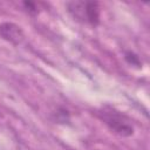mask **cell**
I'll return each mask as SVG.
<instances>
[{"instance_id": "1", "label": "cell", "mask_w": 150, "mask_h": 150, "mask_svg": "<svg viewBox=\"0 0 150 150\" xmlns=\"http://www.w3.org/2000/svg\"><path fill=\"white\" fill-rule=\"evenodd\" d=\"M68 12L74 19L90 25H96L100 20V7L93 1H70L67 4Z\"/></svg>"}, {"instance_id": "2", "label": "cell", "mask_w": 150, "mask_h": 150, "mask_svg": "<svg viewBox=\"0 0 150 150\" xmlns=\"http://www.w3.org/2000/svg\"><path fill=\"white\" fill-rule=\"evenodd\" d=\"M103 120L114 132L121 136H130L134 132V128L129 120L116 111H103Z\"/></svg>"}, {"instance_id": "3", "label": "cell", "mask_w": 150, "mask_h": 150, "mask_svg": "<svg viewBox=\"0 0 150 150\" xmlns=\"http://www.w3.org/2000/svg\"><path fill=\"white\" fill-rule=\"evenodd\" d=\"M0 36L13 45H19L23 40V32L15 23L4 22L0 25Z\"/></svg>"}, {"instance_id": "4", "label": "cell", "mask_w": 150, "mask_h": 150, "mask_svg": "<svg viewBox=\"0 0 150 150\" xmlns=\"http://www.w3.org/2000/svg\"><path fill=\"white\" fill-rule=\"evenodd\" d=\"M125 59L131 63V64H139V61H138V57L131 53H127L125 54Z\"/></svg>"}]
</instances>
